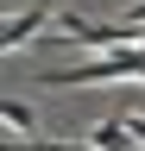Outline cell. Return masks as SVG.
<instances>
[{
  "label": "cell",
  "mask_w": 145,
  "mask_h": 151,
  "mask_svg": "<svg viewBox=\"0 0 145 151\" xmlns=\"http://www.w3.org/2000/svg\"><path fill=\"white\" fill-rule=\"evenodd\" d=\"M44 19H50L44 6H38V13H19V19H6V38H0V44H6V57L19 50V44H32V38L44 32Z\"/></svg>",
  "instance_id": "2"
},
{
  "label": "cell",
  "mask_w": 145,
  "mask_h": 151,
  "mask_svg": "<svg viewBox=\"0 0 145 151\" xmlns=\"http://www.w3.org/2000/svg\"><path fill=\"white\" fill-rule=\"evenodd\" d=\"M0 120H6V139H13V132H32V126H38V120H32V107H25V101H13V94L0 101Z\"/></svg>",
  "instance_id": "3"
},
{
  "label": "cell",
  "mask_w": 145,
  "mask_h": 151,
  "mask_svg": "<svg viewBox=\"0 0 145 151\" xmlns=\"http://www.w3.org/2000/svg\"><path fill=\"white\" fill-rule=\"evenodd\" d=\"M126 76L145 82V50H107V57L76 63V69H38V82H50V88H88V82H126Z\"/></svg>",
  "instance_id": "1"
},
{
  "label": "cell",
  "mask_w": 145,
  "mask_h": 151,
  "mask_svg": "<svg viewBox=\"0 0 145 151\" xmlns=\"http://www.w3.org/2000/svg\"><path fill=\"white\" fill-rule=\"evenodd\" d=\"M126 139H133V132H126V120H120V113L95 126V145H101V151H126Z\"/></svg>",
  "instance_id": "4"
},
{
  "label": "cell",
  "mask_w": 145,
  "mask_h": 151,
  "mask_svg": "<svg viewBox=\"0 0 145 151\" xmlns=\"http://www.w3.org/2000/svg\"><path fill=\"white\" fill-rule=\"evenodd\" d=\"M6 151H101V145H69V139H6Z\"/></svg>",
  "instance_id": "5"
},
{
  "label": "cell",
  "mask_w": 145,
  "mask_h": 151,
  "mask_svg": "<svg viewBox=\"0 0 145 151\" xmlns=\"http://www.w3.org/2000/svg\"><path fill=\"white\" fill-rule=\"evenodd\" d=\"M120 120H126V132H133V139L145 145V113H120Z\"/></svg>",
  "instance_id": "6"
}]
</instances>
